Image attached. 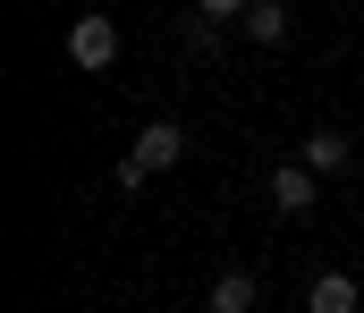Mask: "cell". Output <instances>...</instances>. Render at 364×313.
<instances>
[{"mask_svg":"<svg viewBox=\"0 0 364 313\" xmlns=\"http://www.w3.org/2000/svg\"><path fill=\"white\" fill-rule=\"evenodd\" d=\"M178 161H186V127L178 119H153V127L136 136V153L119 161V195H136L144 178H161V170H178Z\"/></svg>","mask_w":364,"mask_h":313,"instance_id":"cell-1","label":"cell"},{"mask_svg":"<svg viewBox=\"0 0 364 313\" xmlns=\"http://www.w3.org/2000/svg\"><path fill=\"white\" fill-rule=\"evenodd\" d=\"M246 34H255L263 51H272V43H288V0H255V9H246Z\"/></svg>","mask_w":364,"mask_h":313,"instance_id":"cell-6","label":"cell"},{"mask_svg":"<svg viewBox=\"0 0 364 313\" xmlns=\"http://www.w3.org/2000/svg\"><path fill=\"white\" fill-rule=\"evenodd\" d=\"M246 9H255V0H195V17H212V26H229V17L246 26Z\"/></svg>","mask_w":364,"mask_h":313,"instance_id":"cell-9","label":"cell"},{"mask_svg":"<svg viewBox=\"0 0 364 313\" xmlns=\"http://www.w3.org/2000/svg\"><path fill=\"white\" fill-rule=\"evenodd\" d=\"M296 161H305V170H314V178H339V170H348V161H356V144H348V136H339V127H314V136H305V153H296Z\"/></svg>","mask_w":364,"mask_h":313,"instance_id":"cell-5","label":"cell"},{"mask_svg":"<svg viewBox=\"0 0 364 313\" xmlns=\"http://www.w3.org/2000/svg\"><path fill=\"white\" fill-rule=\"evenodd\" d=\"M203 305H212V313H255V280H246V271H220Z\"/></svg>","mask_w":364,"mask_h":313,"instance_id":"cell-7","label":"cell"},{"mask_svg":"<svg viewBox=\"0 0 364 313\" xmlns=\"http://www.w3.org/2000/svg\"><path fill=\"white\" fill-rule=\"evenodd\" d=\"M314 195H322V178H314L305 161H279V170H272V204L288 212V220H296V212H314Z\"/></svg>","mask_w":364,"mask_h":313,"instance_id":"cell-3","label":"cell"},{"mask_svg":"<svg viewBox=\"0 0 364 313\" xmlns=\"http://www.w3.org/2000/svg\"><path fill=\"white\" fill-rule=\"evenodd\" d=\"M178 43L195 51V60H212V51H220V26H212V17H186V26H178Z\"/></svg>","mask_w":364,"mask_h":313,"instance_id":"cell-8","label":"cell"},{"mask_svg":"<svg viewBox=\"0 0 364 313\" xmlns=\"http://www.w3.org/2000/svg\"><path fill=\"white\" fill-rule=\"evenodd\" d=\"M305 313H364V280H348V271H322V280L305 288Z\"/></svg>","mask_w":364,"mask_h":313,"instance_id":"cell-4","label":"cell"},{"mask_svg":"<svg viewBox=\"0 0 364 313\" xmlns=\"http://www.w3.org/2000/svg\"><path fill=\"white\" fill-rule=\"evenodd\" d=\"M68 60H77V68H119V26H110L102 9H85V17L68 26Z\"/></svg>","mask_w":364,"mask_h":313,"instance_id":"cell-2","label":"cell"}]
</instances>
